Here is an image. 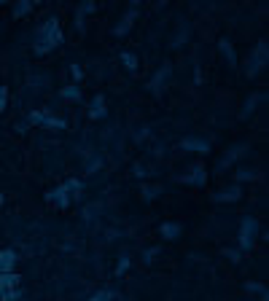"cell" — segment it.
<instances>
[{
	"mask_svg": "<svg viewBox=\"0 0 269 301\" xmlns=\"http://www.w3.org/2000/svg\"><path fill=\"white\" fill-rule=\"evenodd\" d=\"M129 269V256H121V261H119V266H116V274H124Z\"/></svg>",
	"mask_w": 269,
	"mask_h": 301,
	"instance_id": "obj_26",
	"label": "cell"
},
{
	"mask_svg": "<svg viewBox=\"0 0 269 301\" xmlns=\"http://www.w3.org/2000/svg\"><path fill=\"white\" fill-rule=\"evenodd\" d=\"M6 105H8V89L0 86V110H6Z\"/></svg>",
	"mask_w": 269,
	"mask_h": 301,
	"instance_id": "obj_27",
	"label": "cell"
},
{
	"mask_svg": "<svg viewBox=\"0 0 269 301\" xmlns=\"http://www.w3.org/2000/svg\"><path fill=\"white\" fill-rule=\"evenodd\" d=\"M245 290H248V293H258V296H266V288L261 285V283H245Z\"/></svg>",
	"mask_w": 269,
	"mask_h": 301,
	"instance_id": "obj_23",
	"label": "cell"
},
{
	"mask_svg": "<svg viewBox=\"0 0 269 301\" xmlns=\"http://www.w3.org/2000/svg\"><path fill=\"white\" fill-rule=\"evenodd\" d=\"M89 301H113V290H97Z\"/></svg>",
	"mask_w": 269,
	"mask_h": 301,
	"instance_id": "obj_25",
	"label": "cell"
},
{
	"mask_svg": "<svg viewBox=\"0 0 269 301\" xmlns=\"http://www.w3.org/2000/svg\"><path fill=\"white\" fill-rule=\"evenodd\" d=\"M156 194H162V186H143V196L146 199H153Z\"/></svg>",
	"mask_w": 269,
	"mask_h": 301,
	"instance_id": "obj_24",
	"label": "cell"
},
{
	"mask_svg": "<svg viewBox=\"0 0 269 301\" xmlns=\"http://www.w3.org/2000/svg\"><path fill=\"white\" fill-rule=\"evenodd\" d=\"M245 151H248V143H237V145H232V148L226 151V156H223V159L218 161V170H226V167H229L232 161H237V159H240Z\"/></svg>",
	"mask_w": 269,
	"mask_h": 301,
	"instance_id": "obj_7",
	"label": "cell"
},
{
	"mask_svg": "<svg viewBox=\"0 0 269 301\" xmlns=\"http://www.w3.org/2000/svg\"><path fill=\"white\" fill-rule=\"evenodd\" d=\"M70 76H73L76 81H81V76H84V70H81L78 65H70Z\"/></svg>",
	"mask_w": 269,
	"mask_h": 301,
	"instance_id": "obj_28",
	"label": "cell"
},
{
	"mask_svg": "<svg viewBox=\"0 0 269 301\" xmlns=\"http://www.w3.org/2000/svg\"><path fill=\"white\" fill-rule=\"evenodd\" d=\"M162 237L164 240H178V234H181V223H162Z\"/></svg>",
	"mask_w": 269,
	"mask_h": 301,
	"instance_id": "obj_15",
	"label": "cell"
},
{
	"mask_svg": "<svg viewBox=\"0 0 269 301\" xmlns=\"http://www.w3.org/2000/svg\"><path fill=\"white\" fill-rule=\"evenodd\" d=\"M62 40H65V33H62V27H59V19L49 16L35 33V54H49L51 49L62 46Z\"/></svg>",
	"mask_w": 269,
	"mask_h": 301,
	"instance_id": "obj_1",
	"label": "cell"
},
{
	"mask_svg": "<svg viewBox=\"0 0 269 301\" xmlns=\"http://www.w3.org/2000/svg\"><path fill=\"white\" fill-rule=\"evenodd\" d=\"M205 180H208V175H205L202 164H194L186 175H181V183H191V186H202Z\"/></svg>",
	"mask_w": 269,
	"mask_h": 301,
	"instance_id": "obj_8",
	"label": "cell"
},
{
	"mask_svg": "<svg viewBox=\"0 0 269 301\" xmlns=\"http://www.w3.org/2000/svg\"><path fill=\"white\" fill-rule=\"evenodd\" d=\"M33 0H22V3H19L16 6V11H14V16H25V14H30V11H33Z\"/></svg>",
	"mask_w": 269,
	"mask_h": 301,
	"instance_id": "obj_22",
	"label": "cell"
},
{
	"mask_svg": "<svg viewBox=\"0 0 269 301\" xmlns=\"http://www.w3.org/2000/svg\"><path fill=\"white\" fill-rule=\"evenodd\" d=\"M181 148L183 151H196V153H208L210 143L202 140V137H186V140H181Z\"/></svg>",
	"mask_w": 269,
	"mask_h": 301,
	"instance_id": "obj_10",
	"label": "cell"
},
{
	"mask_svg": "<svg viewBox=\"0 0 269 301\" xmlns=\"http://www.w3.org/2000/svg\"><path fill=\"white\" fill-rule=\"evenodd\" d=\"M81 191H84V183L76 180V178H70V180L62 183V186H57L54 191H49V202L57 204V207H68L73 199H78Z\"/></svg>",
	"mask_w": 269,
	"mask_h": 301,
	"instance_id": "obj_2",
	"label": "cell"
},
{
	"mask_svg": "<svg viewBox=\"0 0 269 301\" xmlns=\"http://www.w3.org/2000/svg\"><path fill=\"white\" fill-rule=\"evenodd\" d=\"M121 62L127 65V70H129V73L138 70V57H134L132 51H124V54H121Z\"/></svg>",
	"mask_w": 269,
	"mask_h": 301,
	"instance_id": "obj_19",
	"label": "cell"
},
{
	"mask_svg": "<svg viewBox=\"0 0 269 301\" xmlns=\"http://www.w3.org/2000/svg\"><path fill=\"white\" fill-rule=\"evenodd\" d=\"M226 256H229L232 261H240V250H226Z\"/></svg>",
	"mask_w": 269,
	"mask_h": 301,
	"instance_id": "obj_29",
	"label": "cell"
},
{
	"mask_svg": "<svg viewBox=\"0 0 269 301\" xmlns=\"http://www.w3.org/2000/svg\"><path fill=\"white\" fill-rule=\"evenodd\" d=\"M266 59H269V46H266V40H258L256 49L251 51V57H248V76H258L264 67H266Z\"/></svg>",
	"mask_w": 269,
	"mask_h": 301,
	"instance_id": "obj_3",
	"label": "cell"
},
{
	"mask_svg": "<svg viewBox=\"0 0 269 301\" xmlns=\"http://www.w3.org/2000/svg\"><path fill=\"white\" fill-rule=\"evenodd\" d=\"M0 204H3V194H0Z\"/></svg>",
	"mask_w": 269,
	"mask_h": 301,
	"instance_id": "obj_32",
	"label": "cell"
},
{
	"mask_svg": "<svg viewBox=\"0 0 269 301\" xmlns=\"http://www.w3.org/2000/svg\"><path fill=\"white\" fill-rule=\"evenodd\" d=\"M234 178H237V180H256V178H258V172H256V170H248V167H242V170H237Z\"/></svg>",
	"mask_w": 269,
	"mask_h": 301,
	"instance_id": "obj_21",
	"label": "cell"
},
{
	"mask_svg": "<svg viewBox=\"0 0 269 301\" xmlns=\"http://www.w3.org/2000/svg\"><path fill=\"white\" fill-rule=\"evenodd\" d=\"M156 253H159V247H151V250H146V261H151V258L156 256Z\"/></svg>",
	"mask_w": 269,
	"mask_h": 301,
	"instance_id": "obj_30",
	"label": "cell"
},
{
	"mask_svg": "<svg viewBox=\"0 0 269 301\" xmlns=\"http://www.w3.org/2000/svg\"><path fill=\"white\" fill-rule=\"evenodd\" d=\"M256 234H258V221L256 218H242L240 221V237H237V240H240V250H251L253 247V242H256Z\"/></svg>",
	"mask_w": 269,
	"mask_h": 301,
	"instance_id": "obj_4",
	"label": "cell"
},
{
	"mask_svg": "<svg viewBox=\"0 0 269 301\" xmlns=\"http://www.w3.org/2000/svg\"><path fill=\"white\" fill-rule=\"evenodd\" d=\"M59 95L73 102V100H81V89H78L76 84H70V86H65V89H59Z\"/></svg>",
	"mask_w": 269,
	"mask_h": 301,
	"instance_id": "obj_18",
	"label": "cell"
},
{
	"mask_svg": "<svg viewBox=\"0 0 269 301\" xmlns=\"http://www.w3.org/2000/svg\"><path fill=\"white\" fill-rule=\"evenodd\" d=\"M242 196V189H240V183H232V186H226V189H221L218 194L213 196L215 202H237Z\"/></svg>",
	"mask_w": 269,
	"mask_h": 301,
	"instance_id": "obj_9",
	"label": "cell"
},
{
	"mask_svg": "<svg viewBox=\"0 0 269 301\" xmlns=\"http://www.w3.org/2000/svg\"><path fill=\"white\" fill-rule=\"evenodd\" d=\"M27 124H43V127H51V129H65L68 121L65 119H57V116H49L46 110H38V113H30Z\"/></svg>",
	"mask_w": 269,
	"mask_h": 301,
	"instance_id": "obj_6",
	"label": "cell"
},
{
	"mask_svg": "<svg viewBox=\"0 0 269 301\" xmlns=\"http://www.w3.org/2000/svg\"><path fill=\"white\" fill-rule=\"evenodd\" d=\"M221 54L226 57V62H229V65L234 67V62H237V54H234V49H232V43H229V40H226V38H221Z\"/></svg>",
	"mask_w": 269,
	"mask_h": 301,
	"instance_id": "obj_16",
	"label": "cell"
},
{
	"mask_svg": "<svg viewBox=\"0 0 269 301\" xmlns=\"http://www.w3.org/2000/svg\"><path fill=\"white\" fill-rule=\"evenodd\" d=\"M105 116V97L97 95L95 100H92V108H89V119H102Z\"/></svg>",
	"mask_w": 269,
	"mask_h": 301,
	"instance_id": "obj_13",
	"label": "cell"
},
{
	"mask_svg": "<svg viewBox=\"0 0 269 301\" xmlns=\"http://www.w3.org/2000/svg\"><path fill=\"white\" fill-rule=\"evenodd\" d=\"M92 11H95V3H92V0H89V3H84V6L78 8V30L84 27V16H86V14H92Z\"/></svg>",
	"mask_w": 269,
	"mask_h": 301,
	"instance_id": "obj_20",
	"label": "cell"
},
{
	"mask_svg": "<svg viewBox=\"0 0 269 301\" xmlns=\"http://www.w3.org/2000/svg\"><path fill=\"white\" fill-rule=\"evenodd\" d=\"M134 172H138V178H146V170H143V164H134Z\"/></svg>",
	"mask_w": 269,
	"mask_h": 301,
	"instance_id": "obj_31",
	"label": "cell"
},
{
	"mask_svg": "<svg viewBox=\"0 0 269 301\" xmlns=\"http://www.w3.org/2000/svg\"><path fill=\"white\" fill-rule=\"evenodd\" d=\"M261 100H264V95H253V97H248V100H245V108H242V119L251 116V113L256 110V105H258Z\"/></svg>",
	"mask_w": 269,
	"mask_h": 301,
	"instance_id": "obj_17",
	"label": "cell"
},
{
	"mask_svg": "<svg viewBox=\"0 0 269 301\" xmlns=\"http://www.w3.org/2000/svg\"><path fill=\"white\" fill-rule=\"evenodd\" d=\"M134 19H138V6H132V8H129V11H127V14H124V19H121V22H119L116 27H113V33H116V35H127V33H129V27H132V22H134Z\"/></svg>",
	"mask_w": 269,
	"mask_h": 301,
	"instance_id": "obj_11",
	"label": "cell"
},
{
	"mask_svg": "<svg viewBox=\"0 0 269 301\" xmlns=\"http://www.w3.org/2000/svg\"><path fill=\"white\" fill-rule=\"evenodd\" d=\"M19 274L16 272H8V274H0V301H16L19 298Z\"/></svg>",
	"mask_w": 269,
	"mask_h": 301,
	"instance_id": "obj_5",
	"label": "cell"
},
{
	"mask_svg": "<svg viewBox=\"0 0 269 301\" xmlns=\"http://www.w3.org/2000/svg\"><path fill=\"white\" fill-rule=\"evenodd\" d=\"M167 78H170V65H162V67H159V73L151 78V91H159V89H162V84H164Z\"/></svg>",
	"mask_w": 269,
	"mask_h": 301,
	"instance_id": "obj_14",
	"label": "cell"
},
{
	"mask_svg": "<svg viewBox=\"0 0 269 301\" xmlns=\"http://www.w3.org/2000/svg\"><path fill=\"white\" fill-rule=\"evenodd\" d=\"M16 266V250H0V274L14 272Z\"/></svg>",
	"mask_w": 269,
	"mask_h": 301,
	"instance_id": "obj_12",
	"label": "cell"
}]
</instances>
